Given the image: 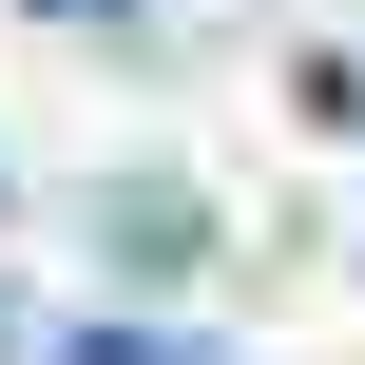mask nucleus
<instances>
[{
  "label": "nucleus",
  "mask_w": 365,
  "mask_h": 365,
  "mask_svg": "<svg viewBox=\"0 0 365 365\" xmlns=\"http://www.w3.org/2000/svg\"><path fill=\"white\" fill-rule=\"evenodd\" d=\"M96 269L115 289H192L212 269V192L192 173H96Z\"/></svg>",
  "instance_id": "1"
},
{
  "label": "nucleus",
  "mask_w": 365,
  "mask_h": 365,
  "mask_svg": "<svg viewBox=\"0 0 365 365\" xmlns=\"http://www.w3.org/2000/svg\"><path fill=\"white\" fill-rule=\"evenodd\" d=\"M38 19H77V38H96V19H154V0H38Z\"/></svg>",
  "instance_id": "3"
},
{
  "label": "nucleus",
  "mask_w": 365,
  "mask_h": 365,
  "mask_svg": "<svg viewBox=\"0 0 365 365\" xmlns=\"http://www.w3.org/2000/svg\"><path fill=\"white\" fill-rule=\"evenodd\" d=\"M0 192H19V173H0Z\"/></svg>",
  "instance_id": "5"
},
{
  "label": "nucleus",
  "mask_w": 365,
  "mask_h": 365,
  "mask_svg": "<svg viewBox=\"0 0 365 365\" xmlns=\"http://www.w3.org/2000/svg\"><path fill=\"white\" fill-rule=\"evenodd\" d=\"M19 346H38V308H19V289H0V365H19Z\"/></svg>",
  "instance_id": "4"
},
{
  "label": "nucleus",
  "mask_w": 365,
  "mask_h": 365,
  "mask_svg": "<svg viewBox=\"0 0 365 365\" xmlns=\"http://www.w3.org/2000/svg\"><path fill=\"white\" fill-rule=\"evenodd\" d=\"M58 365H231L212 327H154V308H96V327H58Z\"/></svg>",
  "instance_id": "2"
}]
</instances>
